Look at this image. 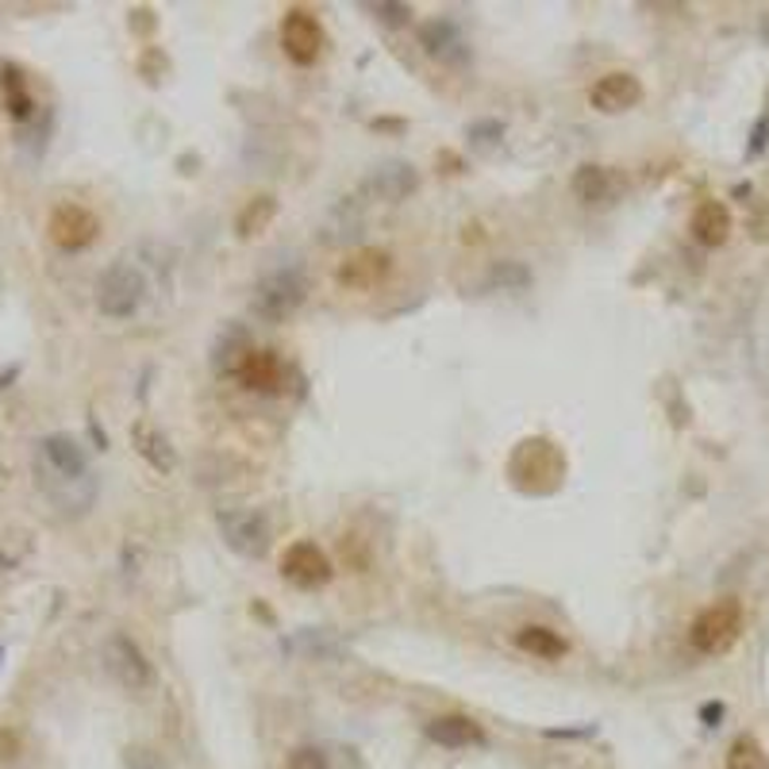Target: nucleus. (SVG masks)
<instances>
[{
    "mask_svg": "<svg viewBox=\"0 0 769 769\" xmlns=\"http://www.w3.org/2000/svg\"><path fill=\"white\" fill-rule=\"evenodd\" d=\"M689 231L701 246H723L731 235V212L723 201H701L689 220Z\"/></svg>",
    "mask_w": 769,
    "mask_h": 769,
    "instance_id": "obj_14",
    "label": "nucleus"
},
{
    "mask_svg": "<svg viewBox=\"0 0 769 769\" xmlns=\"http://www.w3.org/2000/svg\"><path fill=\"white\" fill-rule=\"evenodd\" d=\"M131 439H136V450L146 458V462L158 470V474H169L174 465H178V458H174V447H169V439L162 432H154L151 423H136V432H131Z\"/></svg>",
    "mask_w": 769,
    "mask_h": 769,
    "instance_id": "obj_16",
    "label": "nucleus"
},
{
    "mask_svg": "<svg viewBox=\"0 0 769 769\" xmlns=\"http://www.w3.org/2000/svg\"><path fill=\"white\" fill-rule=\"evenodd\" d=\"M281 47H285V54L296 62V66H312V62L323 54L320 20L305 9L285 12V20H281Z\"/></svg>",
    "mask_w": 769,
    "mask_h": 769,
    "instance_id": "obj_9",
    "label": "nucleus"
},
{
    "mask_svg": "<svg viewBox=\"0 0 769 769\" xmlns=\"http://www.w3.org/2000/svg\"><path fill=\"white\" fill-rule=\"evenodd\" d=\"M574 193L585 204H612V196L619 193V178L608 166H581L574 174Z\"/></svg>",
    "mask_w": 769,
    "mask_h": 769,
    "instance_id": "obj_15",
    "label": "nucleus"
},
{
    "mask_svg": "<svg viewBox=\"0 0 769 769\" xmlns=\"http://www.w3.org/2000/svg\"><path fill=\"white\" fill-rule=\"evenodd\" d=\"M308 296V285L305 278L296 270H278L270 278H262L254 285V296H251V312L266 323H285L296 316V308L305 305Z\"/></svg>",
    "mask_w": 769,
    "mask_h": 769,
    "instance_id": "obj_4",
    "label": "nucleus"
},
{
    "mask_svg": "<svg viewBox=\"0 0 769 769\" xmlns=\"http://www.w3.org/2000/svg\"><path fill=\"white\" fill-rule=\"evenodd\" d=\"M146 300V278L131 262H112L97 281V308L104 320H131Z\"/></svg>",
    "mask_w": 769,
    "mask_h": 769,
    "instance_id": "obj_2",
    "label": "nucleus"
},
{
    "mask_svg": "<svg viewBox=\"0 0 769 769\" xmlns=\"http://www.w3.org/2000/svg\"><path fill=\"white\" fill-rule=\"evenodd\" d=\"M220 531L223 539H228V547L246 554V559H262L266 547H270V524H266L262 512H251V508H243V512H223Z\"/></svg>",
    "mask_w": 769,
    "mask_h": 769,
    "instance_id": "obj_10",
    "label": "nucleus"
},
{
    "mask_svg": "<svg viewBox=\"0 0 769 769\" xmlns=\"http://www.w3.org/2000/svg\"><path fill=\"white\" fill-rule=\"evenodd\" d=\"M373 189H377V196H385V201H400V196L412 193V189H415L412 166H400V162H393V166L377 169V178H373Z\"/></svg>",
    "mask_w": 769,
    "mask_h": 769,
    "instance_id": "obj_20",
    "label": "nucleus"
},
{
    "mask_svg": "<svg viewBox=\"0 0 769 769\" xmlns=\"http://www.w3.org/2000/svg\"><path fill=\"white\" fill-rule=\"evenodd\" d=\"M285 769H331V761H328V754H323L320 746L305 743V746H296V751L289 754Z\"/></svg>",
    "mask_w": 769,
    "mask_h": 769,
    "instance_id": "obj_23",
    "label": "nucleus"
},
{
    "mask_svg": "<svg viewBox=\"0 0 769 769\" xmlns=\"http://www.w3.org/2000/svg\"><path fill=\"white\" fill-rule=\"evenodd\" d=\"M104 666H108V674L116 677L127 693H146V689L154 685V666L146 662V654L139 651L136 639L124 631H116L108 643H104Z\"/></svg>",
    "mask_w": 769,
    "mask_h": 769,
    "instance_id": "obj_5",
    "label": "nucleus"
},
{
    "mask_svg": "<svg viewBox=\"0 0 769 769\" xmlns=\"http://www.w3.org/2000/svg\"><path fill=\"white\" fill-rule=\"evenodd\" d=\"M743 604L735 597H723V601L708 604L701 616L689 627V643H693L696 654H723L735 646V639L743 635Z\"/></svg>",
    "mask_w": 769,
    "mask_h": 769,
    "instance_id": "obj_3",
    "label": "nucleus"
},
{
    "mask_svg": "<svg viewBox=\"0 0 769 769\" xmlns=\"http://www.w3.org/2000/svg\"><path fill=\"white\" fill-rule=\"evenodd\" d=\"M373 12H381V20H389V24H405L412 16V9H405V4H373Z\"/></svg>",
    "mask_w": 769,
    "mask_h": 769,
    "instance_id": "obj_24",
    "label": "nucleus"
},
{
    "mask_svg": "<svg viewBox=\"0 0 769 769\" xmlns=\"http://www.w3.org/2000/svg\"><path fill=\"white\" fill-rule=\"evenodd\" d=\"M35 470H39V482L47 492H54V485H66V489L85 485L89 489V458L69 435H47L35 450Z\"/></svg>",
    "mask_w": 769,
    "mask_h": 769,
    "instance_id": "obj_1",
    "label": "nucleus"
},
{
    "mask_svg": "<svg viewBox=\"0 0 769 769\" xmlns=\"http://www.w3.org/2000/svg\"><path fill=\"white\" fill-rule=\"evenodd\" d=\"M235 377L243 381L246 389L254 393H278L281 381H285V366H281L278 350H258L251 347L243 358L235 362Z\"/></svg>",
    "mask_w": 769,
    "mask_h": 769,
    "instance_id": "obj_12",
    "label": "nucleus"
},
{
    "mask_svg": "<svg viewBox=\"0 0 769 769\" xmlns=\"http://www.w3.org/2000/svg\"><path fill=\"white\" fill-rule=\"evenodd\" d=\"M728 769H769L766 754H761L758 739L751 735H739L728 751Z\"/></svg>",
    "mask_w": 769,
    "mask_h": 769,
    "instance_id": "obj_21",
    "label": "nucleus"
},
{
    "mask_svg": "<svg viewBox=\"0 0 769 769\" xmlns=\"http://www.w3.org/2000/svg\"><path fill=\"white\" fill-rule=\"evenodd\" d=\"M393 273V254L389 251H377V246H358L350 251L335 270V281L343 289H355V293H370L377 289L381 281Z\"/></svg>",
    "mask_w": 769,
    "mask_h": 769,
    "instance_id": "obj_7",
    "label": "nucleus"
},
{
    "mask_svg": "<svg viewBox=\"0 0 769 769\" xmlns=\"http://www.w3.org/2000/svg\"><path fill=\"white\" fill-rule=\"evenodd\" d=\"M719 712H723L719 704H708V708H704V719H719Z\"/></svg>",
    "mask_w": 769,
    "mask_h": 769,
    "instance_id": "obj_25",
    "label": "nucleus"
},
{
    "mask_svg": "<svg viewBox=\"0 0 769 769\" xmlns=\"http://www.w3.org/2000/svg\"><path fill=\"white\" fill-rule=\"evenodd\" d=\"M639 101H643V81L627 69H612V74L597 77V85L589 89V104L604 116H619Z\"/></svg>",
    "mask_w": 769,
    "mask_h": 769,
    "instance_id": "obj_11",
    "label": "nucleus"
},
{
    "mask_svg": "<svg viewBox=\"0 0 769 769\" xmlns=\"http://www.w3.org/2000/svg\"><path fill=\"white\" fill-rule=\"evenodd\" d=\"M420 35H423V47H427L435 59L465 62V42H462V35H458L454 24H447V20H435V24H427Z\"/></svg>",
    "mask_w": 769,
    "mask_h": 769,
    "instance_id": "obj_17",
    "label": "nucleus"
},
{
    "mask_svg": "<svg viewBox=\"0 0 769 769\" xmlns=\"http://www.w3.org/2000/svg\"><path fill=\"white\" fill-rule=\"evenodd\" d=\"M427 739L439 746H450V751H462V746H482L485 743V731L477 719L470 716H458V712H450V716H439L427 723Z\"/></svg>",
    "mask_w": 769,
    "mask_h": 769,
    "instance_id": "obj_13",
    "label": "nucleus"
},
{
    "mask_svg": "<svg viewBox=\"0 0 769 769\" xmlns=\"http://www.w3.org/2000/svg\"><path fill=\"white\" fill-rule=\"evenodd\" d=\"M0 74H4V77H0V85H4V101H9V112L16 119H27L35 104H31V97L24 93V81H20L16 66H4Z\"/></svg>",
    "mask_w": 769,
    "mask_h": 769,
    "instance_id": "obj_22",
    "label": "nucleus"
},
{
    "mask_svg": "<svg viewBox=\"0 0 769 769\" xmlns=\"http://www.w3.org/2000/svg\"><path fill=\"white\" fill-rule=\"evenodd\" d=\"M281 574H285V581L300 585V589H320V585L331 581L335 569H331V559L312 539H296L281 554Z\"/></svg>",
    "mask_w": 769,
    "mask_h": 769,
    "instance_id": "obj_8",
    "label": "nucleus"
},
{
    "mask_svg": "<svg viewBox=\"0 0 769 769\" xmlns=\"http://www.w3.org/2000/svg\"><path fill=\"white\" fill-rule=\"evenodd\" d=\"M47 235L59 251L77 254L85 246H93L97 235H101V220L85 204H59L51 212V223H47Z\"/></svg>",
    "mask_w": 769,
    "mask_h": 769,
    "instance_id": "obj_6",
    "label": "nucleus"
},
{
    "mask_svg": "<svg viewBox=\"0 0 769 769\" xmlns=\"http://www.w3.org/2000/svg\"><path fill=\"white\" fill-rule=\"evenodd\" d=\"M273 216H278V201H273L270 193H262V196H251V201L243 204V212H239L235 231H239V235H243V239L262 235V231L273 223Z\"/></svg>",
    "mask_w": 769,
    "mask_h": 769,
    "instance_id": "obj_19",
    "label": "nucleus"
},
{
    "mask_svg": "<svg viewBox=\"0 0 769 769\" xmlns=\"http://www.w3.org/2000/svg\"><path fill=\"white\" fill-rule=\"evenodd\" d=\"M516 646L527 654H535V658H562V654L569 651L566 639H562L559 631H550V627H539V624H527L516 631Z\"/></svg>",
    "mask_w": 769,
    "mask_h": 769,
    "instance_id": "obj_18",
    "label": "nucleus"
}]
</instances>
